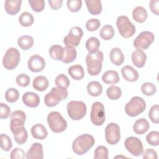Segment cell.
<instances>
[{
	"instance_id": "681fc988",
	"label": "cell",
	"mask_w": 159,
	"mask_h": 159,
	"mask_svg": "<svg viewBox=\"0 0 159 159\" xmlns=\"http://www.w3.org/2000/svg\"><path fill=\"white\" fill-rule=\"evenodd\" d=\"M10 158L12 159H24L26 158L24 150L20 148H14L11 152Z\"/></svg>"
},
{
	"instance_id": "7c38bea8",
	"label": "cell",
	"mask_w": 159,
	"mask_h": 159,
	"mask_svg": "<svg viewBox=\"0 0 159 159\" xmlns=\"http://www.w3.org/2000/svg\"><path fill=\"white\" fill-rule=\"evenodd\" d=\"M105 138L106 142L110 145L117 143L120 139L119 126L116 123H109L105 128Z\"/></svg>"
},
{
	"instance_id": "f35d334b",
	"label": "cell",
	"mask_w": 159,
	"mask_h": 159,
	"mask_svg": "<svg viewBox=\"0 0 159 159\" xmlns=\"http://www.w3.org/2000/svg\"><path fill=\"white\" fill-rule=\"evenodd\" d=\"M0 141H1V148L3 151L9 152L12 147V143L10 137L4 134H1L0 136Z\"/></svg>"
},
{
	"instance_id": "c3c4849f",
	"label": "cell",
	"mask_w": 159,
	"mask_h": 159,
	"mask_svg": "<svg viewBox=\"0 0 159 159\" xmlns=\"http://www.w3.org/2000/svg\"><path fill=\"white\" fill-rule=\"evenodd\" d=\"M29 3L30 4L32 9L35 12H41L43 10L45 7V1L43 0L38 1H32L29 0Z\"/></svg>"
},
{
	"instance_id": "e0dca14e",
	"label": "cell",
	"mask_w": 159,
	"mask_h": 159,
	"mask_svg": "<svg viewBox=\"0 0 159 159\" xmlns=\"http://www.w3.org/2000/svg\"><path fill=\"white\" fill-rule=\"evenodd\" d=\"M132 61L133 64L137 68L143 67L147 60L146 53L141 49H136L132 53Z\"/></svg>"
},
{
	"instance_id": "8fae6325",
	"label": "cell",
	"mask_w": 159,
	"mask_h": 159,
	"mask_svg": "<svg viewBox=\"0 0 159 159\" xmlns=\"http://www.w3.org/2000/svg\"><path fill=\"white\" fill-rule=\"evenodd\" d=\"M155 39L153 33L149 31H143L135 39L134 46L137 49H147L153 42Z\"/></svg>"
},
{
	"instance_id": "cb8c5ba5",
	"label": "cell",
	"mask_w": 159,
	"mask_h": 159,
	"mask_svg": "<svg viewBox=\"0 0 159 159\" xmlns=\"http://www.w3.org/2000/svg\"><path fill=\"white\" fill-rule=\"evenodd\" d=\"M150 127V124L148 122L143 118H141L135 121L133 125L134 131L139 135H142L145 134Z\"/></svg>"
},
{
	"instance_id": "ffe728a7",
	"label": "cell",
	"mask_w": 159,
	"mask_h": 159,
	"mask_svg": "<svg viewBox=\"0 0 159 159\" xmlns=\"http://www.w3.org/2000/svg\"><path fill=\"white\" fill-rule=\"evenodd\" d=\"M31 134L34 139L43 140L47 137L48 132L44 125L41 124H36L32 127Z\"/></svg>"
},
{
	"instance_id": "e575fe53",
	"label": "cell",
	"mask_w": 159,
	"mask_h": 159,
	"mask_svg": "<svg viewBox=\"0 0 159 159\" xmlns=\"http://www.w3.org/2000/svg\"><path fill=\"white\" fill-rule=\"evenodd\" d=\"M101 38L105 40L111 39L114 35V30L111 25H104L100 30L99 32Z\"/></svg>"
},
{
	"instance_id": "836d02e7",
	"label": "cell",
	"mask_w": 159,
	"mask_h": 159,
	"mask_svg": "<svg viewBox=\"0 0 159 159\" xmlns=\"http://www.w3.org/2000/svg\"><path fill=\"white\" fill-rule=\"evenodd\" d=\"M17 43L22 50H27L32 47L34 39L31 36L23 35L18 39Z\"/></svg>"
},
{
	"instance_id": "ac0fdd59",
	"label": "cell",
	"mask_w": 159,
	"mask_h": 159,
	"mask_svg": "<svg viewBox=\"0 0 159 159\" xmlns=\"http://www.w3.org/2000/svg\"><path fill=\"white\" fill-rule=\"evenodd\" d=\"M22 101L29 107H36L40 104V98L35 93L27 92L22 96Z\"/></svg>"
},
{
	"instance_id": "9c48e42d",
	"label": "cell",
	"mask_w": 159,
	"mask_h": 159,
	"mask_svg": "<svg viewBox=\"0 0 159 159\" xmlns=\"http://www.w3.org/2000/svg\"><path fill=\"white\" fill-rule=\"evenodd\" d=\"M90 119L95 125H101L105 122V109L103 104L96 101L92 104Z\"/></svg>"
},
{
	"instance_id": "4316f807",
	"label": "cell",
	"mask_w": 159,
	"mask_h": 159,
	"mask_svg": "<svg viewBox=\"0 0 159 159\" xmlns=\"http://www.w3.org/2000/svg\"><path fill=\"white\" fill-rule=\"evenodd\" d=\"M120 78L117 71L114 70H108L102 75V80L104 83L109 84H116L119 81Z\"/></svg>"
},
{
	"instance_id": "5b68a950",
	"label": "cell",
	"mask_w": 159,
	"mask_h": 159,
	"mask_svg": "<svg viewBox=\"0 0 159 159\" xmlns=\"http://www.w3.org/2000/svg\"><path fill=\"white\" fill-rule=\"evenodd\" d=\"M146 108V103L143 98L134 96L125 106V112L130 117H135L143 112Z\"/></svg>"
},
{
	"instance_id": "ee69618b",
	"label": "cell",
	"mask_w": 159,
	"mask_h": 159,
	"mask_svg": "<svg viewBox=\"0 0 159 159\" xmlns=\"http://www.w3.org/2000/svg\"><path fill=\"white\" fill-rule=\"evenodd\" d=\"M147 143L152 146H157L159 144V132L152 131L146 137Z\"/></svg>"
},
{
	"instance_id": "83f0119b",
	"label": "cell",
	"mask_w": 159,
	"mask_h": 159,
	"mask_svg": "<svg viewBox=\"0 0 159 159\" xmlns=\"http://www.w3.org/2000/svg\"><path fill=\"white\" fill-rule=\"evenodd\" d=\"M77 56L76 50L73 47H66L63 48V55L61 61L65 63H69L73 61Z\"/></svg>"
},
{
	"instance_id": "1f68e13d",
	"label": "cell",
	"mask_w": 159,
	"mask_h": 159,
	"mask_svg": "<svg viewBox=\"0 0 159 159\" xmlns=\"http://www.w3.org/2000/svg\"><path fill=\"white\" fill-rule=\"evenodd\" d=\"M85 45L89 53H94L99 50L100 47V42L99 40L96 37H91L86 40Z\"/></svg>"
},
{
	"instance_id": "d4e9b609",
	"label": "cell",
	"mask_w": 159,
	"mask_h": 159,
	"mask_svg": "<svg viewBox=\"0 0 159 159\" xmlns=\"http://www.w3.org/2000/svg\"><path fill=\"white\" fill-rule=\"evenodd\" d=\"M85 3L89 13L98 15L102 11V4L100 0H86Z\"/></svg>"
},
{
	"instance_id": "3957f363",
	"label": "cell",
	"mask_w": 159,
	"mask_h": 159,
	"mask_svg": "<svg viewBox=\"0 0 159 159\" xmlns=\"http://www.w3.org/2000/svg\"><path fill=\"white\" fill-rule=\"evenodd\" d=\"M68 91L61 87H54L50 92L47 93L44 98V102L47 106L53 107L57 105L60 101L65 100L68 97Z\"/></svg>"
},
{
	"instance_id": "f907efd6",
	"label": "cell",
	"mask_w": 159,
	"mask_h": 159,
	"mask_svg": "<svg viewBox=\"0 0 159 159\" xmlns=\"http://www.w3.org/2000/svg\"><path fill=\"white\" fill-rule=\"evenodd\" d=\"M11 114V109L6 104L1 102L0 104V118L7 119Z\"/></svg>"
},
{
	"instance_id": "b9f144b4",
	"label": "cell",
	"mask_w": 159,
	"mask_h": 159,
	"mask_svg": "<svg viewBox=\"0 0 159 159\" xmlns=\"http://www.w3.org/2000/svg\"><path fill=\"white\" fill-rule=\"evenodd\" d=\"M55 84L58 87H61L64 88H68L70 86V81L68 78L64 74H60L58 75L55 80Z\"/></svg>"
},
{
	"instance_id": "7dc6e473",
	"label": "cell",
	"mask_w": 159,
	"mask_h": 159,
	"mask_svg": "<svg viewBox=\"0 0 159 159\" xmlns=\"http://www.w3.org/2000/svg\"><path fill=\"white\" fill-rule=\"evenodd\" d=\"M101 25V22L98 19H91L86 23V28L88 30L93 32L96 30Z\"/></svg>"
},
{
	"instance_id": "7402d4cb",
	"label": "cell",
	"mask_w": 159,
	"mask_h": 159,
	"mask_svg": "<svg viewBox=\"0 0 159 159\" xmlns=\"http://www.w3.org/2000/svg\"><path fill=\"white\" fill-rule=\"evenodd\" d=\"M109 57L111 62L117 66L121 65L124 61V55L120 48L117 47L111 50Z\"/></svg>"
},
{
	"instance_id": "30bf717a",
	"label": "cell",
	"mask_w": 159,
	"mask_h": 159,
	"mask_svg": "<svg viewBox=\"0 0 159 159\" xmlns=\"http://www.w3.org/2000/svg\"><path fill=\"white\" fill-rule=\"evenodd\" d=\"M83 35V32L81 27L77 26L73 27L70 30L68 34L65 37L63 43L66 47L74 48L78 46Z\"/></svg>"
},
{
	"instance_id": "2e32d148",
	"label": "cell",
	"mask_w": 159,
	"mask_h": 159,
	"mask_svg": "<svg viewBox=\"0 0 159 159\" xmlns=\"http://www.w3.org/2000/svg\"><path fill=\"white\" fill-rule=\"evenodd\" d=\"M27 159H42L43 158V146L40 143H34L26 154Z\"/></svg>"
},
{
	"instance_id": "f5cc1de1",
	"label": "cell",
	"mask_w": 159,
	"mask_h": 159,
	"mask_svg": "<svg viewBox=\"0 0 159 159\" xmlns=\"http://www.w3.org/2000/svg\"><path fill=\"white\" fill-rule=\"evenodd\" d=\"M150 7L153 13L158 16L159 11V1L158 0H151L150 2Z\"/></svg>"
},
{
	"instance_id": "603a6c76",
	"label": "cell",
	"mask_w": 159,
	"mask_h": 159,
	"mask_svg": "<svg viewBox=\"0 0 159 159\" xmlns=\"http://www.w3.org/2000/svg\"><path fill=\"white\" fill-rule=\"evenodd\" d=\"M14 134V140L19 145H22L26 142L28 137L27 132L24 126L15 129L12 132Z\"/></svg>"
},
{
	"instance_id": "5bb4252c",
	"label": "cell",
	"mask_w": 159,
	"mask_h": 159,
	"mask_svg": "<svg viewBox=\"0 0 159 159\" xmlns=\"http://www.w3.org/2000/svg\"><path fill=\"white\" fill-rule=\"evenodd\" d=\"M25 119V114L22 111L17 110L14 111L11 114L10 129L11 132L14 131L15 129L17 128L24 126Z\"/></svg>"
},
{
	"instance_id": "d6986e66",
	"label": "cell",
	"mask_w": 159,
	"mask_h": 159,
	"mask_svg": "<svg viewBox=\"0 0 159 159\" xmlns=\"http://www.w3.org/2000/svg\"><path fill=\"white\" fill-rule=\"evenodd\" d=\"M123 78L127 81L134 82L139 78V73L132 66L126 65L121 69Z\"/></svg>"
},
{
	"instance_id": "74e56055",
	"label": "cell",
	"mask_w": 159,
	"mask_h": 159,
	"mask_svg": "<svg viewBox=\"0 0 159 159\" xmlns=\"http://www.w3.org/2000/svg\"><path fill=\"white\" fill-rule=\"evenodd\" d=\"M19 98V93L18 90L14 88H9L6 90L5 93V99L6 100L12 103L17 101Z\"/></svg>"
},
{
	"instance_id": "8992f818",
	"label": "cell",
	"mask_w": 159,
	"mask_h": 159,
	"mask_svg": "<svg viewBox=\"0 0 159 159\" xmlns=\"http://www.w3.org/2000/svg\"><path fill=\"white\" fill-rule=\"evenodd\" d=\"M47 122L50 129L55 133L63 132L67 127V122L61 114L57 111L50 112L47 116Z\"/></svg>"
},
{
	"instance_id": "277c9868",
	"label": "cell",
	"mask_w": 159,
	"mask_h": 159,
	"mask_svg": "<svg viewBox=\"0 0 159 159\" xmlns=\"http://www.w3.org/2000/svg\"><path fill=\"white\" fill-rule=\"evenodd\" d=\"M67 112L69 117L75 120L83 119L86 114V106L80 101H71L67 104Z\"/></svg>"
},
{
	"instance_id": "4dcf8cb0",
	"label": "cell",
	"mask_w": 159,
	"mask_h": 159,
	"mask_svg": "<svg viewBox=\"0 0 159 159\" xmlns=\"http://www.w3.org/2000/svg\"><path fill=\"white\" fill-rule=\"evenodd\" d=\"M87 91L92 96H98L102 92V86L98 81H91L87 85Z\"/></svg>"
},
{
	"instance_id": "d6a6232c",
	"label": "cell",
	"mask_w": 159,
	"mask_h": 159,
	"mask_svg": "<svg viewBox=\"0 0 159 159\" xmlns=\"http://www.w3.org/2000/svg\"><path fill=\"white\" fill-rule=\"evenodd\" d=\"M49 54L52 59L61 61L63 55V47L59 45H53L49 49Z\"/></svg>"
},
{
	"instance_id": "816d5d0a",
	"label": "cell",
	"mask_w": 159,
	"mask_h": 159,
	"mask_svg": "<svg viewBox=\"0 0 159 159\" xmlns=\"http://www.w3.org/2000/svg\"><path fill=\"white\" fill-rule=\"evenodd\" d=\"M142 157L144 159H157L158 156L155 150L153 148H148L143 152Z\"/></svg>"
},
{
	"instance_id": "ba28073f",
	"label": "cell",
	"mask_w": 159,
	"mask_h": 159,
	"mask_svg": "<svg viewBox=\"0 0 159 159\" xmlns=\"http://www.w3.org/2000/svg\"><path fill=\"white\" fill-rule=\"evenodd\" d=\"M20 59L19 50L14 47L9 48L6 52L3 59L2 64L7 70H13L17 66Z\"/></svg>"
},
{
	"instance_id": "7bdbcfd3",
	"label": "cell",
	"mask_w": 159,
	"mask_h": 159,
	"mask_svg": "<svg viewBox=\"0 0 159 159\" xmlns=\"http://www.w3.org/2000/svg\"><path fill=\"white\" fill-rule=\"evenodd\" d=\"M148 117L153 123L158 124L159 122V106L158 104L151 107L148 112Z\"/></svg>"
},
{
	"instance_id": "8d00e7d4",
	"label": "cell",
	"mask_w": 159,
	"mask_h": 159,
	"mask_svg": "<svg viewBox=\"0 0 159 159\" xmlns=\"http://www.w3.org/2000/svg\"><path fill=\"white\" fill-rule=\"evenodd\" d=\"M106 94L110 99L116 100L121 96L122 91L117 86H111L107 89Z\"/></svg>"
},
{
	"instance_id": "484cf974",
	"label": "cell",
	"mask_w": 159,
	"mask_h": 159,
	"mask_svg": "<svg viewBox=\"0 0 159 159\" xmlns=\"http://www.w3.org/2000/svg\"><path fill=\"white\" fill-rule=\"evenodd\" d=\"M133 19L137 22L142 23L147 19L146 9L142 6H137L132 11Z\"/></svg>"
},
{
	"instance_id": "7a4b0ae2",
	"label": "cell",
	"mask_w": 159,
	"mask_h": 159,
	"mask_svg": "<svg viewBox=\"0 0 159 159\" xmlns=\"http://www.w3.org/2000/svg\"><path fill=\"white\" fill-rule=\"evenodd\" d=\"M103 53L98 50L94 53H88L86 57V63L88 73L91 76L99 74L102 70L103 61Z\"/></svg>"
},
{
	"instance_id": "6da1fadb",
	"label": "cell",
	"mask_w": 159,
	"mask_h": 159,
	"mask_svg": "<svg viewBox=\"0 0 159 159\" xmlns=\"http://www.w3.org/2000/svg\"><path fill=\"white\" fill-rule=\"evenodd\" d=\"M95 143L94 138L88 134H82L75 139L72 144V149L78 155H83L86 153Z\"/></svg>"
},
{
	"instance_id": "44dd1931",
	"label": "cell",
	"mask_w": 159,
	"mask_h": 159,
	"mask_svg": "<svg viewBox=\"0 0 159 159\" xmlns=\"http://www.w3.org/2000/svg\"><path fill=\"white\" fill-rule=\"evenodd\" d=\"M22 0H6L4 8L7 13L11 15L17 14L20 9Z\"/></svg>"
},
{
	"instance_id": "ab89813d",
	"label": "cell",
	"mask_w": 159,
	"mask_h": 159,
	"mask_svg": "<svg viewBox=\"0 0 159 159\" xmlns=\"http://www.w3.org/2000/svg\"><path fill=\"white\" fill-rule=\"evenodd\" d=\"M141 91L142 93L145 96H150L155 93L157 89L153 83L150 82H145L142 84Z\"/></svg>"
},
{
	"instance_id": "60d3db41",
	"label": "cell",
	"mask_w": 159,
	"mask_h": 159,
	"mask_svg": "<svg viewBox=\"0 0 159 159\" xmlns=\"http://www.w3.org/2000/svg\"><path fill=\"white\" fill-rule=\"evenodd\" d=\"M108 150L103 145L98 146L94 151V159H108Z\"/></svg>"
},
{
	"instance_id": "d590c367",
	"label": "cell",
	"mask_w": 159,
	"mask_h": 159,
	"mask_svg": "<svg viewBox=\"0 0 159 159\" xmlns=\"http://www.w3.org/2000/svg\"><path fill=\"white\" fill-rule=\"evenodd\" d=\"M34 20L33 16L29 12H24L19 17L20 24L24 27L30 26L34 23Z\"/></svg>"
},
{
	"instance_id": "f1b7e54d",
	"label": "cell",
	"mask_w": 159,
	"mask_h": 159,
	"mask_svg": "<svg viewBox=\"0 0 159 159\" xmlns=\"http://www.w3.org/2000/svg\"><path fill=\"white\" fill-rule=\"evenodd\" d=\"M34 88L39 91L46 90L48 86V80L44 76H38L33 81Z\"/></svg>"
},
{
	"instance_id": "9a60e30c",
	"label": "cell",
	"mask_w": 159,
	"mask_h": 159,
	"mask_svg": "<svg viewBox=\"0 0 159 159\" xmlns=\"http://www.w3.org/2000/svg\"><path fill=\"white\" fill-rule=\"evenodd\" d=\"M28 68L32 72L42 71L45 66V60L39 55H34L28 61Z\"/></svg>"
},
{
	"instance_id": "db71d44e",
	"label": "cell",
	"mask_w": 159,
	"mask_h": 159,
	"mask_svg": "<svg viewBox=\"0 0 159 159\" xmlns=\"http://www.w3.org/2000/svg\"><path fill=\"white\" fill-rule=\"evenodd\" d=\"M48 4L50 7L55 10L60 9L63 4L62 0H48Z\"/></svg>"
},
{
	"instance_id": "4fadbf2b",
	"label": "cell",
	"mask_w": 159,
	"mask_h": 159,
	"mask_svg": "<svg viewBox=\"0 0 159 159\" xmlns=\"http://www.w3.org/2000/svg\"><path fill=\"white\" fill-rule=\"evenodd\" d=\"M125 148L132 155L139 157L142 155L143 148L142 143L140 139L135 137H129L127 138L124 142Z\"/></svg>"
},
{
	"instance_id": "f546056e",
	"label": "cell",
	"mask_w": 159,
	"mask_h": 159,
	"mask_svg": "<svg viewBox=\"0 0 159 159\" xmlns=\"http://www.w3.org/2000/svg\"><path fill=\"white\" fill-rule=\"evenodd\" d=\"M68 74L75 80H80L84 76V71L83 66L80 65H75L68 70Z\"/></svg>"
},
{
	"instance_id": "bcb514c9",
	"label": "cell",
	"mask_w": 159,
	"mask_h": 159,
	"mask_svg": "<svg viewBox=\"0 0 159 159\" xmlns=\"http://www.w3.org/2000/svg\"><path fill=\"white\" fill-rule=\"evenodd\" d=\"M16 81L19 86L21 87H26L30 84V79L27 75L25 73H22L16 77Z\"/></svg>"
},
{
	"instance_id": "52a82bcc",
	"label": "cell",
	"mask_w": 159,
	"mask_h": 159,
	"mask_svg": "<svg viewBox=\"0 0 159 159\" xmlns=\"http://www.w3.org/2000/svg\"><path fill=\"white\" fill-rule=\"evenodd\" d=\"M116 25L120 34L124 38L131 37L135 33V25L125 16H120L117 17Z\"/></svg>"
},
{
	"instance_id": "f6af8a7d",
	"label": "cell",
	"mask_w": 159,
	"mask_h": 159,
	"mask_svg": "<svg viewBox=\"0 0 159 159\" xmlns=\"http://www.w3.org/2000/svg\"><path fill=\"white\" fill-rule=\"evenodd\" d=\"M82 6L81 0H68L67 1V7L68 9L73 12H78Z\"/></svg>"
}]
</instances>
